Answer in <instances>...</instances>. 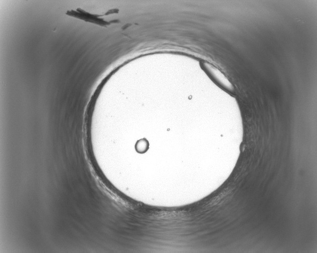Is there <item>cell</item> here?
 I'll use <instances>...</instances> for the list:
<instances>
[{"label": "cell", "mask_w": 317, "mask_h": 253, "mask_svg": "<svg viewBox=\"0 0 317 253\" xmlns=\"http://www.w3.org/2000/svg\"><path fill=\"white\" fill-rule=\"evenodd\" d=\"M201 67L210 79L225 91L235 94V88L228 78L218 68L205 61L200 63Z\"/></svg>", "instance_id": "1"}, {"label": "cell", "mask_w": 317, "mask_h": 253, "mask_svg": "<svg viewBox=\"0 0 317 253\" xmlns=\"http://www.w3.org/2000/svg\"><path fill=\"white\" fill-rule=\"evenodd\" d=\"M77 10L78 12L74 11H68L66 13V14L70 16L81 19L85 21L96 23L101 26L109 24L107 22H105L101 19L98 18L97 17L98 16L91 15L86 13L83 11L78 10V9Z\"/></svg>", "instance_id": "2"}]
</instances>
